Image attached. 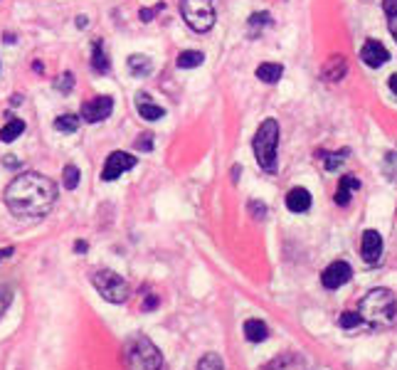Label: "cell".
I'll return each mask as SVG.
<instances>
[{
	"instance_id": "obj_1",
	"label": "cell",
	"mask_w": 397,
	"mask_h": 370,
	"mask_svg": "<svg viewBox=\"0 0 397 370\" xmlns=\"http://www.w3.org/2000/svg\"><path fill=\"white\" fill-rule=\"evenodd\" d=\"M54 200L57 185L40 173H23L6 188V205L15 218H45Z\"/></svg>"
},
{
	"instance_id": "obj_2",
	"label": "cell",
	"mask_w": 397,
	"mask_h": 370,
	"mask_svg": "<svg viewBox=\"0 0 397 370\" xmlns=\"http://www.w3.org/2000/svg\"><path fill=\"white\" fill-rule=\"evenodd\" d=\"M363 321L373 323V326H390L397 318V299L390 289H373L367 291L365 299L358 306Z\"/></svg>"
},
{
	"instance_id": "obj_3",
	"label": "cell",
	"mask_w": 397,
	"mask_h": 370,
	"mask_svg": "<svg viewBox=\"0 0 397 370\" xmlns=\"http://www.w3.org/2000/svg\"><path fill=\"white\" fill-rule=\"evenodd\" d=\"M279 121L277 119H264L259 123V129L255 134V141H252V148H255V158L257 165L261 171L274 173L277 171V148H279Z\"/></svg>"
},
{
	"instance_id": "obj_4",
	"label": "cell",
	"mask_w": 397,
	"mask_h": 370,
	"mask_svg": "<svg viewBox=\"0 0 397 370\" xmlns=\"http://www.w3.org/2000/svg\"><path fill=\"white\" fill-rule=\"evenodd\" d=\"M124 360L129 370H160L163 353L155 348L149 336H133L124 346Z\"/></svg>"
},
{
	"instance_id": "obj_5",
	"label": "cell",
	"mask_w": 397,
	"mask_h": 370,
	"mask_svg": "<svg viewBox=\"0 0 397 370\" xmlns=\"http://www.w3.org/2000/svg\"><path fill=\"white\" fill-rule=\"evenodd\" d=\"M217 0H183V18L195 32H208L213 30L215 20H217V10H215Z\"/></svg>"
},
{
	"instance_id": "obj_6",
	"label": "cell",
	"mask_w": 397,
	"mask_h": 370,
	"mask_svg": "<svg viewBox=\"0 0 397 370\" xmlns=\"http://www.w3.org/2000/svg\"><path fill=\"white\" fill-rule=\"evenodd\" d=\"M92 284L109 304H124L129 299V284L124 282V276L111 269H96L92 274Z\"/></svg>"
},
{
	"instance_id": "obj_7",
	"label": "cell",
	"mask_w": 397,
	"mask_h": 370,
	"mask_svg": "<svg viewBox=\"0 0 397 370\" xmlns=\"http://www.w3.org/2000/svg\"><path fill=\"white\" fill-rule=\"evenodd\" d=\"M114 112V99L111 96H94V99L84 101L82 109H79V116L87 123H99L104 119H109Z\"/></svg>"
},
{
	"instance_id": "obj_8",
	"label": "cell",
	"mask_w": 397,
	"mask_h": 370,
	"mask_svg": "<svg viewBox=\"0 0 397 370\" xmlns=\"http://www.w3.org/2000/svg\"><path fill=\"white\" fill-rule=\"evenodd\" d=\"M136 165V158L131 156V153H124V151H114L111 156L107 158V165H104V171H101V181H116L121 178L126 171H131Z\"/></svg>"
},
{
	"instance_id": "obj_9",
	"label": "cell",
	"mask_w": 397,
	"mask_h": 370,
	"mask_svg": "<svg viewBox=\"0 0 397 370\" xmlns=\"http://www.w3.org/2000/svg\"><path fill=\"white\" fill-rule=\"evenodd\" d=\"M350 276H353L350 265L348 262H343V259H338V262H331V265L323 269L321 282H323V287L326 289H341L343 284L350 282Z\"/></svg>"
},
{
	"instance_id": "obj_10",
	"label": "cell",
	"mask_w": 397,
	"mask_h": 370,
	"mask_svg": "<svg viewBox=\"0 0 397 370\" xmlns=\"http://www.w3.org/2000/svg\"><path fill=\"white\" fill-rule=\"evenodd\" d=\"M361 254L367 265H378L380 262V257H383V235H380L378 229H365L363 232Z\"/></svg>"
},
{
	"instance_id": "obj_11",
	"label": "cell",
	"mask_w": 397,
	"mask_h": 370,
	"mask_svg": "<svg viewBox=\"0 0 397 370\" xmlns=\"http://www.w3.org/2000/svg\"><path fill=\"white\" fill-rule=\"evenodd\" d=\"M361 59L365 62L370 70H378V67L387 65V59H390V52L383 42L378 40H367L365 45L361 48Z\"/></svg>"
},
{
	"instance_id": "obj_12",
	"label": "cell",
	"mask_w": 397,
	"mask_h": 370,
	"mask_svg": "<svg viewBox=\"0 0 397 370\" xmlns=\"http://www.w3.org/2000/svg\"><path fill=\"white\" fill-rule=\"evenodd\" d=\"M264 370H308V363L299 353H284V356L274 358Z\"/></svg>"
},
{
	"instance_id": "obj_13",
	"label": "cell",
	"mask_w": 397,
	"mask_h": 370,
	"mask_svg": "<svg viewBox=\"0 0 397 370\" xmlns=\"http://www.w3.org/2000/svg\"><path fill=\"white\" fill-rule=\"evenodd\" d=\"M345 72H348L345 57H343V54H333L326 65H323L321 74H323V79H326V82H341V79L345 76Z\"/></svg>"
},
{
	"instance_id": "obj_14",
	"label": "cell",
	"mask_w": 397,
	"mask_h": 370,
	"mask_svg": "<svg viewBox=\"0 0 397 370\" xmlns=\"http://www.w3.org/2000/svg\"><path fill=\"white\" fill-rule=\"evenodd\" d=\"M361 190V181L356 176H343L338 181V190H336V205L345 207L353 198V193Z\"/></svg>"
},
{
	"instance_id": "obj_15",
	"label": "cell",
	"mask_w": 397,
	"mask_h": 370,
	"mask_svg": "<svg viewBox=\"0 0 397 370\" xmlns=\"http://www.w3.org/2000/svg\"><path fill=\"white\" fill-rule=\"evenodd\" d=\"M286 207L291 212H306L311 207V193L306 188H291L286 195Z\"/></svg>"
},
{
	"instance_id": "obj_16",
	"label": "cell",
	"mask_w": 397,
	"mask_h": 370,
	"mask_svg": "<svg viewBox=\"0 0 397 370\" xmlns=\"http://www.w3.org/2000/svg\"><path fill=\"white\" fill-rule=\"evenodd\" d=\"M136 99H138V114H141V119H146V121H158V119L166 116V109L153 104L149 94H138Z\"/></svg>"
},
{
	"instance_id": "obj_17",
	"label": "cell",
	"mask_w": 397,
	"mask_h": 370,
	"mask_svg": "<svg viewBox=\"0 0 397 370\" xmlns=\"http://www.w3.org/2000/svg\"><path fill=\"white\" fill-rule=\"evenodd\" d=\"M244 336H247V341H252V343L267 341L269 338L267 323L259 321V318H249V321H244Z\"/></svg>"
},
{
	"instance_id": "obj_18",
	"label": "cell",
	"mask_w": 397,
	"mask_h": 370,
	"mask_svg": "<svg viewBox=\"0 0 397 370\" xmlns=\"http://www.w3.org/2000/svg\"><path fill=\"white\" fill-rule=\"evenodd\" d=\"M257 79H261L264 84H277L279 79H281V74H284V67L277 65V62H264V65L257 67Z\"/></svg>"
},
{
	"instance_id": "obj_19",
	"label": "cell",
	"mask_w": 397,
	"mask_h": 370,
	"mask_svg": "<svg viewBox=\"0 0 397 370\" xmlns=\"http://www.w3.org/2000/svg\"><path fill=\"white\" fill-rule=\"evenodd\" d=\"M25 131V121L23 119H10V121L0 129V141L3 143H12L20 134Z\"/></svg>"
},
{
	"instance_id": "obj_20",
	"label": "cell",
	"mask_w": 397,
	"mask_h": 370,
	"mask_svg": "<svg viewBox=\"0 0 397 370\" xmlns=\"http://www.w3.org/2000/svg\"><path fill=\"white\" fill-rule=\"evenodd\" d=\"M92 70L96 74H107L109 72V59H107V52H104V45L99 40L94 42V52H92Z\"/></svg>"
},
{
	"instance_id": "obj_21",
	"label": "cell",
	"mask_w": 397,
	"mask_h": 370,
	"mask_svg": "<svg viewBox=\"0 0 397 370\" xmlns=\"http://www.w3.org/2000/svg\"><path fill=\"white\" fill-rule=\"evenodd\" d=\"M129 70H131V74L146 76V74H151L153 65H151V59L143 57V54H131V57H129Z\"/></svg>"
},
{
	"instance_id": "obj_22",
	"label": "cell",
	"mask_w": 397,
	"mask_h": 370,
	"mask_svg": "<svg viewBox=\"0 0 397 370\" xmlns=\"http://www.w3.org/2000/svg\"><path fill=\"white\" fill-rule=\"evenodd\" d=\"M79 119L82 116H74V114H62V116L54 119V129L62 131V134H74L79 129Z\"/></svg>"
},
{
	"instance_id": "obj_23",
	"label": "cell",
	"mask_w": 397,
	"mask_h": 370,
	"mask_svg": "<svg viewBox=\"0 0 397 370\" xmlns=\"http://www.w3.org/2000/svg\"><path fill=\"white\" fill-rule=\"evenodd\" d=\"M202 52H195V50H185V52L178 54V67L180 70H195V67L202 65Z\"/></svg>"
},
{
	"instance_id": "obj_24",
	"label": "cell",
	"mask_w": 397,
	"mask_h": 370,
	"mask_svg": "<svg viewBox=\"0 0 397 370\" xmlns=\"http://www.w3.org/2000/svg\"><path fill=\"white\" fill-rule=\"evenodd\" d=\"M197 370H225V363H222V358H219L217 353H208V356L200 358Z\"/></svg>"
},
{
	"instance_id": "obj_25",
	"label": "cell",
	"mask_w": 397,
	"mask_h": 370,
	"mask_svg": "<svg viewBox=\"0 0 397 370\" xmlns=\"http://www.w3.org/2000/svg\"><path fill=\"white\" fill-rule=\"evenodd\" d=\"M62 183H65L67 190H74L79 185V171L77 165H67L65 171H62Z\"/></svg>"
},
{
	"instance_id": "obj_26",
	"label": "cell",
	"mask_w": 397,
	"mask_h": 370,
	"mask_svg": "<svg viewBox=\"0 0 397 370\" xmlns=\"http://www.w3.org/2000/svg\"><path fill=\"white\" fill-rule=\"evenodd\" d=\"M348 153H350L348 148H343V151H341V153H323V151H321V156L326 158V161H323V163H326L328 171H336L338 165H341V163H343V161H345V156H348Z\"/></svg>"
},
{
	"instance_id": "obj_27",
	"label": "cell",
	"mask_w": 397,
	"mask_h": 370,
	"mask_svg": "<svg viewBox=\"0 0 397 370\" xmlns=\"http://www.w3.org/2000/svg\"><path fill=\"white\" fill-rule=\"evenodd\" d=\"M269 23H272V15H269V12H255V15L249 18V30H252V35L257 32V28H259V32H261Z\"/></svg>"
},
{
	"instance_id": "obj_28",
	"label": "cell",
	"mask_w": 397,
	"mask_h": 370,
	"mask_svg": "<svg viewBox=\"0 0 397 370\" xmlns=\"http://www.w3.org/2000/svg\"><path fill=\"white\" fill-rule=\"evenodd\" d=\"M361 321H363L361 314H356V311H345V314H341V318H338V323H341L343 329H356Z\"/></svg>"
},
{
	"instance_id": "obj_29",
	"label": "cell",
	"mask_w": 397,
	"mask_h": 370,
	"mask_svg": "<svg viewBox=\"0 0 397 370\" xmlns=\"http://www.w3.org/2000/svg\"><path fill=\"white\" fill-rule=\"evenodd\" d=\"M10 301H12V289L10 287H0V316L8 311Z\"/></svg>"
},
{
	"instance_id": "obj_30",
	"label": "cell",
	"mask_w": 397,
	"mask_h": 370,
	"mask_svg": "<svg viewBox=\"0 0 397 370\" xmlns=\"http://www.w3.org/2000/svg\"><path fill=\"white\" fill-rule=\"evenodd\" d=\"M54 87L67 94V92H69V89L74 87V76H72V72H65V74H62L60 79H57V84H54Z\"/></svg>"
},
{
	"instance_id": "obj_31",
	"label": "cell",
	"mask_w": 397,
	"mask_h": 370,
	"mask_svg": "<svg viewBox=\"0 0 397 370\" xmlns=\"http://www.w3.org/2000/svg\"><path fill=\"white\" fill-rule=\"evenodd\" d=\"M383 10L390 20L397 18V0H383Z\"/></svg>"
},
{
	"instance_id": "obj_32",
	"label": "cell",
	"mask_w": 397,
	"mask_h": 370,
	"mask_svg": "<svg viewBox=\"0 0 397 370\" xmlns=\"http://www.w3.org/2000/svg\"><path fill=\"white\" fill-rule=\"evenodd\" d=\"M151 138H153V136H151V134H143V136H138L136 148H141V151H151V146H153V143H151Z\"/></svg>"
},
{
	"instance_id": "obj_33",
	"label": "cell",
	"mask_w": 397,
	"mask_h": 370,
	"mask_svg": "<svg viewBox=\"0 0 397 370\" xmlns=\"http://www.w3.org/2000/svg\"><path fill=\"white\" fill-rule=\"evenodd\" d=\"M3 163L8 165V168H18V161H15V156H6V158H3Z\"/></svg>"
},
{
	"instance_id": "obj_34",
	"label": "cell",
	"mask_w": 397,
	"mask_h": 370,
	"mask_svg": "<svg viewBox=\"0 0 397 370\" xmlns=\"http://www.w3.org/2000/svg\"><path fill=\"white\" fill-rule=\"evenodd\" d=\"M155 304H158V296H149V301L143 304V309H146V311H151V309H153Z\"/></svg>"
},
{
	"instance_id": "obj_35",
	"label": "cell",
	"mask_w": 397,
	"mask_h": 370,
	"mask_svg": "<svg viewBox=\"0 0 397 370\" xmlns=\"http://www.w3.org/2000/svg\"><path fill=\"white\" fill-rule=\"evenodd\" d=\"M387 84H390V92H392V94L397 96V72H395V74L390 76V82H387Z\"/></svg>"
},
{
	"instance_id": "obj_36",
	"label": "cell",
	"mask_w": 397,
	"mask_h": 370,
	"mask_svg": "<svg viewBox=\"0 0 397 370\" xmlns=\"http://www.w3.org/2000/svg\"><path fill=\"white\" fill-rule=\"evenodd\" d=\"M12 252H15L12 247H6V249H0V262H3V259H8V257H10Z\"/></svg>"
},
{
	"instance_id": "obj_37",
	"label": "cell",
	"mask_w": 397,
	"mask_h": 370,
	"mask_svg": "<svg viewBox=\"0 0 397 370\" xmlns=\"http://www.w3.org/2000/svg\"><path fill=\"white\" fill-rule=\"evenodd\" d=\"M74 249H77V252H87V242H77Z\"/></svg>"
},
{
	"instance_id": "obj_38",
	"label": "cell",
	"mask_w": 397,
	"mask_h": 370,
	"mask_svg": "<svg viewBox=\"0 0 397 370\" xmlns=\"http://www.w3.org/2000/svg\"><path fill=\"white\" fill-rule=\"evenodd\" d=\"M77 28H87V18H84V15H79L77 18Z\"/></svg>"
}]
</instances>
